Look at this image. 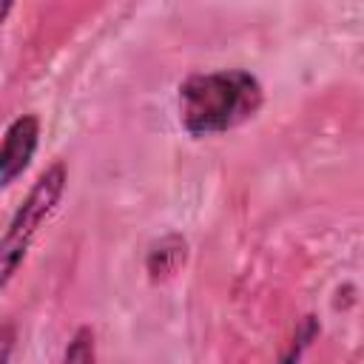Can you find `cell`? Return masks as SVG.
Wrapping results in <instances>:
<instances>
[{"label":"cell","instance_id":"6da1fadb","mask_svg":"<svg viewBox=\"0 0 364 364\" xmlns=\"http://www.w3.org/2000/svg\"><path fill=\"white\" fill-rule=\"evenodd\" d=\"M262 105V85L253 74L230 68L193 74L179 85V117L188 134L208 136L222 134L247 117H253Z\"/></svg>","mask_w":364,"mask_h":364},{"label":"cell","instance_id":"7a4b0ae2","mask_svg":"<svg viewBox=\"0 0 364 364\" xmlns=\"http://www.w3.org/2000/svg\"><path fill=\"white\" fill-rule=\"evenodd\" d=\"M65 165L54 162L48 165L37 182L31 185L28 196L23 199V205L17 208V213L11 216L6 233L0 236V290L11 282V276L17 273V267L23 264L40 225L54 213L63 191H65Z\"/></svg>","mask_w":364,"mask_h":364},{"label":"cell","instance_id":"3957f363","mask_svg":"<svg viewBox=\"0 0 364 364\" xmlns=\"http://www.w3.org/2000/svg\"><path fill=\"white\" fill-rule=\"evenodd\" d=\"M37 136H40V122L31 114H23L9 125L0 142V188L26 171V165L34 156Z\"/></svg>","mask_w":364,"mask_h":364},{"label":"cell","instance_id":"277c9868","mask_svg":"<svg viewBox=\"0 0 364 364\" xmlns=\"http://www.w3.org/2000/svg\"><path fill=\"white\" fill-rule=\"evenodd\" d=\"M63 364H97V350H94V333L88 327H80L63 355Z\"/></svg>","mask_w":364,"mask_h":364},{"label":"cell","instance_id":"5b68a950","mask_svg":"<svg viewBox=\"0 0 364 364\" xmlns=\"http://www.w3.org/2000/svg\"><path fill=\"white\" fill-rule=\"evenodd\" d=\"M11 347H14V324H3L0 327V364H9Z\"/></svg>","mask_w":364,"mask_h":364}]
</instances>
